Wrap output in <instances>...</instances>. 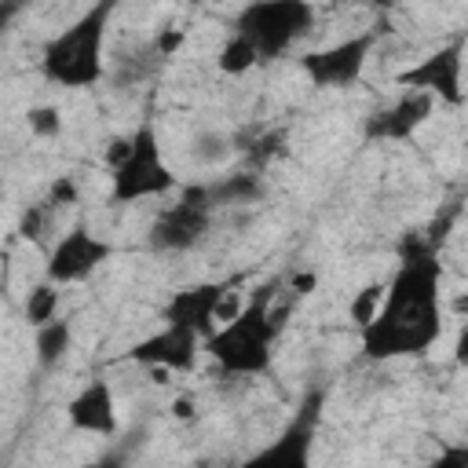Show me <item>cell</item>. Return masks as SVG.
Listing matches in <instances>:
<instances>
[{
	"label": "cell",
	"instance_id": "obj_1",
	"mask_svg": "<svg viewBox=\"0 0 468 468\" xmlns=\"http://www.w3.org/2000/svg\"><path fill=\"white\" fill-rule=\"evenodd\" d=\"M442 267L428 249H413L399 260L388 278L384 303L369 325L358 329L362 355L369 362L391 358H420L442 336Z\"/></svg>",
	"mask_w": 468,
	"mask_h": 468
},
{
	"label": "cell",
	"instance_id": "obj_2",
	"mask_svg": "<svg viewBox=\"0 0 468 468\" xmlns=\"http://www.w3.org/2000/svg\"><path fill=\"white\" fill-rule=\"evenodd\" d=\"M282 333V311H274V285L260 289L238 318L216 325L205 336V355L230 377H267L274 366V336Z\"/></svg>",
	"mask_w": 468,
	"mask_h": 468
},
{
	"label": "cell",
	"instance_id": "obj_3",
	"mask_svg": "<svg viewBox=\"0 0 468 468\" xmlns=\"http://www.w3.org/2000/svg\"><path fill=\"white\" fill-rule=\"evenodd\" d=\"M117 0H95L80 18H73L62 33H55L40 51V73L69 91L95 88L102 80V48H106V26Z\"/></svg>",
	"mask_w": 468,
	"mask_h": 468
},
{
	"label": "cell",
	"instance_id": "obj_4",
	"mask_svg": "<svg viewBox=\"0 0 468 468\" xmlns=\"http://www.w3.org/2000/svg\"><path fill=\"white\" fill-rule=\"evenodd\" d=\"M314 29L311 0H252L234 15V33L249 37L260 51V62L282 58Z\"/></svg>",
	"mask_w": 468,
	"mask_h": 468
},
{
	"label": "cell",
	"instance_id": "obj_5",
	"mask_svg": "<svg viewBox=\"0 0 468 468\" xmlns=\"http://www.w3.org/2000/svg\"><path fill=\"white\" fill-rule=\"evenodd\" d=\"M132 139H135L132 157L121 168L110 172V201L113 205H135V201H146V197H161L176 186V176L165 165L154 124H139L132 132Z\"/></svg>",
	"mask_w": 468,
	"mask_h": 468
},
{
	"label": "cell",
	"instance_id": "obj_6",
	"mask_svg": "<svg viewBox=\"0 0 468 468\" xmlns=\"http://www.w3.org/2000/svg\"><path fill=\"white\" fill-rule=\"evenodd\" d=\"M216 201L208 194V183L186 186L176 205L161 208L150 227V249L154 252H190L197 249L212 230Z\"/></svg>",
	"mask_w": 468,
	"mask_h": 468
},
{
	"label": "cell",
	"instance_id": "obj_7",
	"mask_svg": "<svg viewBox=\"0 0 468 468\" xmlns=\"http://www.w3.org/2000/svg\"><path fill=\"white\" fill-rule=\"evenodd\" d=\"M464 51H468V40L457 37V40L435 48L431 55H424L417 66H406L395 80H399V88L428 91L446 106H461L464 102Z\"/></svg>",
	"mask_w": 468,
	"mask_h": 468
},
{
	"label": "cell",
	"instance_id": "obj_8",
	"mask_svg": "<svg viewBox=\"0 0 468 468\" xmlns=\"http://www.w3.org/2000/svg\"><path fill=\"white\" fill-rule=\"evenodd\" d=\"M373 44H377V29L355 33L340 44L322 48V51H307L300 58V69L307 73V80L314 88H351L362 80L366 62L373 55Z\"/></svg>",
	"mask_w": 468,
	"mask_h": 468
},
{
	"label": "cell",
	"instance_id": "obj_9",
	"mask_svg": "<svg viewBox=\"0 0 468 468\" xmlns=\"http://www.w3.org/2000/svg\"><path fill=\"white\" fill-rule=\"evenodd\" d=\"M110 256H113V245L106 238L91 234L84 223H77L51 245L44 278L55 285H73V282H84L88 274H95Z\"/></svg>",
	"mask_w": 468,
	"mask_h": 468
},
{
	"label": "cell",
	"instance_id": "obj_10",
	"mask_svg": "<svg viewBox=\"0 0 468 468\" xmlns=\"http://www.w3.org/2000/svg\"><path fill=\"white\" fill-rule=\"evenodd\" d=\"M205 347V336L194 325H179V322H165L157 333H150L146 340L132 344L128 358L146 366V369H168V373H190L197 366V355Z\"/></svg>",
	"mask_w": 468,
	"mask_h": 468
},
{
	"label": "cell",
	"instance_id": "obj_11",
	"mask_svg": "<svg viewBox=\"0 0 468 468\" xmlns=\"http://www.w3.org/2000/svg\"><path fill=\"white\" fill-rule=\"evenodd\" d=\"M435 95L428 91H413V88H402V95L384 106V110H373L366 117V139L369 143H406L410 135H417V128L431 117L435 110Z\"/></svg>",
	"mask_w": 468,
	"mask_h": 468
},
{
	"label": "cell",
	"instance_id": "obj_12",
	"mask_svg": "<svg viewBox=\"0 0 468 468\" xmlns=\"http://www.w3.org/2000/svg\"><path fill=\"white\" fill-rule=\"evenodd\" d=\"M66 420H69V428L88 431V435H106V439L117 435V399H113L110 380H102V377L88 380L66 402Z\"/></svg>",
	"mask_w": 468,
	"mask_h": 468
},
{
	"label": "cell",
	"instance_id": "obj_13",
	"mask_svg": "<svg viewBox=\"0 0 468 468\" xmlns=\"http://www.w3.org/2000/svg\"><path fill=\"white\" fill-rule=\"evenodd\" d=\"M230 285L227 282H201L194 289H183L168 300L165 307V322H179V325H194L201 336H208L216 329V307L223 300Z\"/></svg>",
	"mask_w": 468,
	"mask_h": 468
},
{
	"label": "cell",
	"instance_id": "obj_14",
	"mask_svg": "<svg viewBox=\"0 0 468 468\" xmlns=\"http://www.w3.org/2000/svg\"><path fill=\"white\" fill-rule=\"evenodd\" d=\"M69 344H73V325H69L66 318H51V322L37 325V340H33L37 366L55 369V366L69 355Z\"/></svg>",
	"mask_w": 468,
	"mask_h": 468
},
{
	"label": "cell",
	"instance_id": "obj_15",
	"mask_svg": "<svg viewBox=\"0 0 468 468\" xmlns=\"http://www.w3.org/2000/svg\"><path fill=\"white\" fill-rule=\"evenodd\" d=\"M307 442H311V413L296 417V420L282 431V439H278L271 450L260 453V461H296V464H303V461H307Z\"/></svg>",
	"mask_w": 468,
	"mask_h": 468
},
{
	"label": "cell",
	"instance_id": "obj_16",
	"mask_svg": "<svg viewBox=\"0 0 468 468\" xmlns=\"http://www.w3.org/2000/svg\"><path fill=\"white\" fill-rule=\"evenodd\" d=\"M208 194H212L216 208L219 205H249L263 194V183L256 172H238V176H227L219 183H208Z\"/></svg>",
	"mask_w": 468,
	"mask_h": 468
},
{
	"label": "cell",
	"instance_id": "obj_17",
	"mask_svg": "<svg viewBox=\"0 0 468 468\" xmlns=\"http://www.w3.org/2000/svg\"><path fill=\"white\" fill-rule=\"evenodd\" d=\"M216 66H219V73H227V77H241V73H249V69L260 66V51L252 48L249 37L230 33V37L223 40L219 55H216Z\"/></svg>",
	"mask_w": 468,
	"mask_h": 468
},
{
	"label": "cell",
	"instance_id": "obj_18",
	"mask_svg": "<svg viewBox=\"0 0 468 468\" xmlns=\"http://www.w3.org/2000/svg\"><path fill=\"white\" fill-rule=\"evenodd\" d=\"M62 285H55V282H40V285H33L29 292H26V303H22V314H26V322L37 329V325H44V322H51V318H58V300H62V292H58Z\"/></svg>",
	"mask_w": 468,
	"mask_h": 468
},
{
	"label": "cell",
	"instance_id": "obj_19",
	"mask_svg": "<svg viewBox=\"0 0 468 468\" xmlns=\"http://www.w3.org/2000/svg\"><path fill=\"white\" fill-rule=\"evenodd\" d=\"M384 289H388V282H369V285H362L358 292H355V300H351V307H347V314H351V322L362 329V325H369L373 322V314L380 311V303H384Z\"/></svg>",
	"mask_w": 468,
	"mask_h": 468
},
{
	"label": "cell",
	"instance_id": "obj_20",
	"mask_svg": "<svg viewBox=\"0 0 468 468\" xmlns=\"http://www.w3.org/2000/svg\"><path fill=\"white\" fill-rule=\"evenodd\" d=\"M26 124L37 139H55L62 132V113H58V106H33L26 113Z\"/></svg>",
	"mask_w": 468,
	"mask_h": 468
},
{
	"label": "cell",
	"instance_id": "obj_21",
	"mask_svg": "<svg viewBox=\"0 0 468 468\" xmlns=\"http://www.w3.org/2000/svg\"><path fill=\"white\" fill-rule=\"evenodd\" d=\"M51 208H55L51 201L26 205V208H22V216H18V234H22V238H29V241H40V234H44V223H48Z\"/></svg>",
	"mask_w": 468,
	"mask_h": 468
},
{
	"label": "cell",
	"instance_id": "obj_22",
	"mask_svg": "<svg viewBox=\"0 0 468 468\" xmlns=\"http://www.w3.org/2000/svg\"><path fill=\"white\" fill-rule=\"evenodd\" d=\"M282 143H285V132H263L260 139H252V146H249V161H252V168H267L271 157L282 154Z\"/></svg>",
	"mask_w": 468,
	"mask_h": 468
},
{
	"label": "cell",
	"instance_id": "obj_23",
	"mask_svg": "<svg viewBox=\"0 0 468 468\" xmlns=\"http://www.w3.org/2000/svg\"><path fill=\"white\" fill-rule=\"evenodd\" d=\"M132 146H135L132 135H110L106 146H102V161H106V168H110V172L121 168V165L132 157Z\"/></svg>",
	"mask_w": 468,
	"mask_h": 468
},
{
	"label": "cell",
	"instance_id": "obj_24",
	"mask_svg": "<svg viewBox=\"0 0 468 468\" xmlns=\"http://www.w3.org/2000/svg\"><path fill=\"white\" fill-rule=\"evenodd\" d=\"M183 44H186V33L176 29V26H165V29L154 37V55H157V58H172Z\"/></svg>",
	"mask_w": 468,
	"mask_h": 468
},
{
	"label": "cell",
	"instance_id": "obj_25",
	"mask_svg": "<svg viewBox=\"0 0 468 468\" xmlns=\"http://www.w3.org/2000/svg\"><path fill=\"white\" fill-rule=\"evenodd\" d=\"M77 183H73V176H58V179H51V186H48V201L55 205V208H66V205H77Z\"/></svg>",
	"mask_w": 468,
	"mask_h": 468
},
{
	"label": "cell",
	"instance_id": "obj_26",
	"mask_svg": "<svg viewBox=\"0 0 468 468\" xmlns=\"http://www.w3.org/2000/svg\"><path fill=\"white\" fill-rule=\"evenodd\" d=\"M453 362L468 366V318H461V329H457V340H453Z\"/></svg>",
	"mask_w": 468,
	"mask_h": 468
},
{
	"label": "cell",
	"instance_id": "obj_27",
	"mask_svg": "<svg viewBox=\"0 0 468 468\" xmlns=\"http://www.w3.org/2000/svg\"><path fill=\"white\" fill-rule=\"evenodd\" d=\"M172 417L176 420H194V399L190 395H179V399H172Z\"/></svg>",
	"mask_w": 468,
	"mask_h": 468
},
{
	"label": "cell",
	"instance_id": "obj_28",
	"mask_svg": "<svg viewBox=\"0 0 468 468\" xmlns=\"http://www.w3.org/2000/svg\"><path fill=\"white\" fill-rule=\"evenodd\" d=\"M450 311H453L457 318H468V292H457V296L450 300Z\"/></svg>",
	"mask_w": 468,
	"mask_h": 468
},
{
	"label": "cell",
	"instance_id": "obj_29",
	"mask_svg": "<svg viewBox=\"0 0 468 468\" xmlns=\"http://www.w3.org/2000/svg\"><path fill=\"white\" fill-rule=\"evenodd\" d=\"M311 285H314V278H311V274H300V278L292 282V289H300V296H307V292H311Z\"/></svg>",
	"mask_w": 468,
	"mask_h": 468
},
{
	"label": "cell",
	"instance_id": "obj_30",
	"mask_svg": "<svg viewBox=\"0 0 468 468\" xmlns=\"http://www.w3.org/2000/svg\"><path fill=\"white\" fill-rule=\"evenodd\" d=\"M442 461H457V464H468V446H457V450H450Z\"/></svg>",
	"mask_w": 468,
	"mask_h": 468
},
{
	"label": "cell",
	"instance_id": "obj_31",
	"mask_svg": "<svg viewBox=\"0 0 468 468\" xmlns=\"http://www.w3.org/2000/svg\"><path fill=\"white\" fill-rule=\"evenodd\" d=\"M194 4H219V0H194Z\"/></svg>",
	"mask_w": 468,
	"mask_h": 468
},
{
	"label": "cell",
	"instance_id": "obj_32",
	"mask_svg": "<svg viewBox=\"0 0 468 468\" xmlns=\"http://www.w3.org/2000/svg\"><path fill=\"white\" fill-rule=\"evenodd\" d=\"M325 4H340V0H325Z\"/></svg>",
	"mask_w": 468,
	"mask_h": 468
}]
</instances>
